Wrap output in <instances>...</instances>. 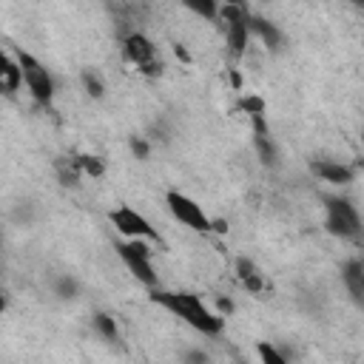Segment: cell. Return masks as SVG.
<instances>
[{"label": "cell", "instance_id": "7", "mask_svg": "<svg viewBox=\"0 0 364 364\" xmlns=\"http://www.w3.org/2000/svg\"><path fill=\"white\" fill-rule=\"evenodd\" d=\"M122 57H125L136 71H142V74H148V77H156V74L162 71V60H159V54H156V46H154L142 31H136V28L122 37Z\"/></svg>", "mask_w": 364, "mask_h": 364}, {"label": "cell", "instance_id": "19", "mask_svg": "<svg viewBox=\"0 0 364 364\" xmlns=\"http://www.w3.org/2000/svg\"><path fill=\"white\" fill-rule=\"evenodd\" d=\"M80 82H82V91H85L91 100H102V97H105V82H102V77H100L97 71L85 68V71L80 74Z\"/></svg>", "mask_w": 364, "mask_h": 364}, {"label": "cell", "instance_id": "10", "mask_svg": "<svg viewBox=\"0 0 364 364\" xmlns=\"http://www.w3.org/2000/svg\"><path fill=\"white\" fill-rule=\"evenodd\" d=\"M247 26H250V37H256L267 51H282L284 48V31L273 23V20H267V17H262V14H247Z\"/></svg>", "mask_w": 364, "mask_h": 364}, {"label": "cell", "instance_id": "4", "mask_svg": "<svg viewBox=\"0 0 364 364\" xmlns=\"http://www.w3.org/2000/svg\"><path fill=\"white\" fill-rule=\"evenodd\" d=\"M14 54H17L20 65H23V80H26V88H28L31 100H34L37 105H43V108H51L54 94H57V85H54L51 71H48L34 54H28V51H23V48H14Z\"/></svg>", "mask_w": 364, "mask_h": 364}, {"label": "cell", "instance_id": "15", "mask_svg": "<svg viewBox=\"0 0 364 364\" xmlns=\"http://www.w3.org/2000/svg\"><path fill=\"white\" fill-rule=\"evenodd\" d=\"M253 148H256V154H259V159H262V165H276L279 162V148H276V142H273V136L270 134H253Z\"/></svg>", "mask_w": 364, "mask_h": 364}, {"label": "cell", "instance_id": "18", "mask_svg": "<svg viewBox=\"0 0 364 364\" xmlns=\"http://www.w3.org/2000/svg\"><path fill=\"white\" fill-rule=\"evenodd\" d=\"M51 287H54V296H57V299H63V301H71V299H77V296H80V282H77L74 276H68V273L57 276Z\"/></svg>", "mask_w": 364, "mask_h": 364}, {"label": "cell", "instance_id": "13", "mask_svg": "<svg viewBox=\"0 0 364 364\" xmlns=\"http://www.w3.org/2000/svg\"><path fill=\"white\" fill-rule=\"evenodd\" d=\"M236 279L245 290L250 293H264V273L259 270V264L247 256H239L236 259Z\"/></svg>", "mask_w": 364, "mask_h": 364}, {"label": "cell", "instance_id": "11", "mask_svg": "<svg viewBox=\"0 0 364 364\" xmlns=\"http://www.w3.org/2000/svg\"><path fill=\"white\" fill-rule=\"evenodd\" d=\"M341 282H344L347 293L353 296V301L355 304H364V262L347 259L341 264Z\"/></svg>", "mask_w": 364, "mask_h": 364}, {"label": "cell", "instance_id": "24", "mask_svg": "<svg viewBox=\"0 0 364 364\" xmlns=\"http://www.w3.org/2000/svg\"><path fill=\"white\" fill-rule=\"evenodd\" d=\"M230 310H233V304H230V301H225V299H222V301H219V313H222V316H225V313H230Z\"/></svg>", "mask_w": 364, "mask_h": 364}, {"label": "cell", "instance_id": "14", "mask_svg": "<svg viewBox=\"0 0 364 364\" xmlns=\"http://www.w3.org/2000/svg\"><path fill=\"white\" fill-rule=\"evenodd\" d=\"M91 327H94V333H97L100 338H105V341H111V344L119 341V327H117V321H114L111 313H94V316H91Z\"/></svg>", "mask_w": 364, "mask_h": 364}, {"label": "cell", "instance_id": "1", "mask_svg": "<svg viewBox=\"0 0 364 364\" xmlns=\"http://www.w3.org/2000/svg\"><path fill=\"white\" fill-rule=\"evenodd\" d=\"M148 299L154 304H159L162 310H168L171 316H176L179 321H185L191 330L202 333V336H222V330H225V316L210 310L191 290H162V287H154Z\"/></svg>", "mask_w": 364, "mask_h": 364}, {"label": "cell", "instance_id": "8", "mask_svg": "<svg viewBox=\"0 0 364 364\" xmlns=\"http://www.w3.org/2000/svg\"><path fill=\"white\" fill-rule=\"evenodd\" d=\"M108 219H111V225L117 228V233L125 236V239H148V242H159V233L154 230V225H151L139 210H134L131 205H119V208H114V210L108 213Z\"/></svg>", "mask_w": 364, "mask_h": 364}, {"label": "cell", "instance_id": "26", "mask_svg": "<svg viewBox=\"0 0 364 364\" xmlns=\"http://www.w3.org/2000/svg\"><path fill=\"white\" fill-rule=\"evenodd\" d=\"M347 3H355L358 9H364V0H347Z\"/></svg>", "mask_w": 364, "mask_h": 364}, {"label": "cell", "instance_id": "16", "mask_svg": "<svg viewBox=\"0 0 364 364\" xmlns=\"http://www.w3.org/2000/svg\"><path fill=\"white\" fill-rule=\"evenodd\" d=\"M80 176H82V171L77 165V156H60L57 159V179H60V185L74 188Z\"/></svg>", "mask_w": 364, "mask_h": 364}, {"label": "cell", "instance_id": "27", "mask_svg": "<svg viewBox=\"0 0 364 364\" xmlns=\"http://www.w3.org/2000/svg\"><path fill=\"white\" fill-rule=\"evenodd\" d=\"M361 171H364V162H361Z\"/></svg>", "mask_w": 364, "mask_h": 364}, {"label": "cell", "instance_id": "12", "mask_svg": "<svg viewBox=\"0 0 364 364\" xmlns=\"http://www.w3.org/2000/svg\"><path fill=\"white\" fill-rule=\"evenodd\" d=\"M23 85H26V80H23V65H20L17 54L14 57L6 54L3 57V68H0V88H3V94L6 97H14Z\"/></svg>", "mask_w": 364, "mask_h": 364}, {"label": "cell", "instance_id": "3", "mask_svg": "<svg viewBox=\"0 0 364 364\" xmlns=\"http://www.w3.org/2000/svg\"><path fill=\"white\" fill-rule=\"evenodd\" d=\"M119 262L128 267V273L148 290L159 287V276L154 270V262H151V247H148V239H122L114 245Z\"/></svg>", "mask_w": 364, "mask_h": 364}, {"label": "cell", "instance_id": "23", "mask_svg": "<svg viewBox=\"0 0 364 364\" xmlns=\"http://www.w3.org/2000/svg\"><path fill=\"white\" fill-rule=\"evenodd\" d=\"M185 361H208V353H185Z\"/></svg>", "mask_w": 364, "mask_h": 364}, {"label": "cell", "instance_id": "6", "mask_svg": "<svg viewBox=\"0 0 364 364\" xmlns=\"http://www.w3.org/2000/svg\"><path fill=\"white\" fill-rule=\"evenodd\" d=\"M247 9L239 6H222L219 9V20H222V31H225V46L230 51L233 60L245 57L247 43H250V26H247Z\"/></svg>", "mask_w": 364, "mask_h": 364}, {"label": "cell", "instance_id": "17", "mask_svg": "<svg viewBox=\"0 0 364 364\" xmlns=\"http://www.w3.org/2000/svg\"><path fill=\"white\" fill-rule=\"evenodd\" d=\"M179 3L202 20H219V0H179Z\"/></svg>", "mask_w": 364, "mask_h": 364}, {"label": "cell", "instance_id": "5", "mask_svg": "<svg viewBox=\"0 0 364 364\" xmlns=\"http://www.w3.org/2000/svg\"><path fill=\"white\" fill-rule=\"evenodd\" d=\"M165 205H168V210H171V216L179 222V225H185L188 230H193V233H208V230H213V219L205 213V208L196 202V199H191L188 193H182V191H165Z\"/></svg>", "mask_w": 364, "mask_h": 364}, {"label": "cell", "instance_id": "9", "mask_svg": "<svg viewBox=\"0 0 364 364\" xmlns=\"http://www.w3.org/2000/svg\"><path fill=\"white\" fill-rule=\"evenodd\" d=\"M310 171H313V176H318L321 182L336 185V188L355 182V168L347 162H338V159H310Z\"/></svg>", "mask_w": 364, "mask_h": 364}, {"label": "cell", "instance_id": "2", "mask_svg": "<svg viewBox=\"0 0 364 364\" xmlns=\"http://www.w3.org/2000/svg\"><path fill=\"white\" fill-rule=\"evenodd\" d=\"M324 230L347 242L364 236V222L347 196H324Z\"/></svg>", "mask_w": 364, "mask_h": 364}, {"label": "cell", "instance_id": "25", "mask_svg": "<svg viewBox=\"0 0 364 364\" xmlns=\"http://www.w3.org/2000/svg\"><path fill=\"white\" fill-rule=\"evenodd\" d=\"M225 6H239V9H247L245 0H225Z\"/></svg>", "mask_w": 364, "mask_h": 364}, {"label": "cell", "instance_id": "20", "mask_svg": "<svg viewBox=\"0 0 364 364\" xmlns=\"http://www.w3.org/2000/svg\"><path fill=\"white\" fill-rule=\"evenodd\" d=\"M77 165H80L82 176H91V179H100L105 173V159L97 156V154H80L77 156Z\"/></svg>", "mask_w": 364, "mask_h": 364}, {"label": "cell", "instance_id": "21", "mask_svg": "<svg viewBox=\"0 0 364 364\" xmlns=\"http://www.w3.org/2000/svg\"><path fill=\"white\" fill-rule=\"evenodd\" d=\"M256 353L264 364H287V353H282L279 347H273L270 341H259L256 344Z\"/></svg>", "mask_w": 364, "mask_h": 364}, {"label": "cell", "instance_id": "22", "mask_svg": "<svg viewBox=\"0 0 364 364\" xmlns=\"http://www.w3.org/2000/svg\"><path fill=\"white\" fill-rule=\"evenodd\" d=\"M128 148H131V154L136 156V159H148V154H151V142L145 139V136H131L128 139Z\"/></svg>", "mask_w": 364, "mask_h": 364}]
</instances>
